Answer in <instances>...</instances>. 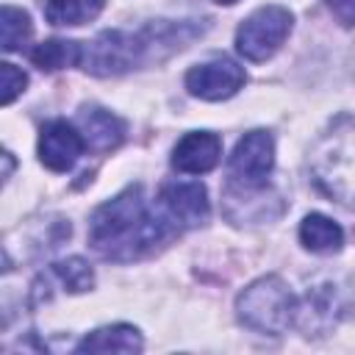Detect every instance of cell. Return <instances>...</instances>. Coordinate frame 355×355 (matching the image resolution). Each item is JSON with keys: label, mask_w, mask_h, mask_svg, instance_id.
I'll return each mask as SVG.
<instances>
[{"label": "cell", "mask_w": 355, "mask_h": 355, "mask_svg": "<svg viewBox=\"0 0 355 355\" xmlns=\"http://www.w3.org/2000/svg\"><path fill=\"white\" fill-rule=\"evenodd\" d=\"M175 230L178 227L164 216L161 208H147L141 186H128L92 214L89 244L108 261H133Z\"/></svg>", "instance_id": "1"}, {"label": "cell", "mask_w": 355, "mask_h": 355, "mask_svg": "<svg viewBox=\"0 0 355 355\" xmlns=\"http://www.w3.org/2000/svg\"><path fill=\"white\" fill-rule=\"evenodd\" d=\"M311 172L324 194L355 202V119H341L322 136L311 155Z\"/></svg>", "instance_id": "2"}, {"label": "cell", "mask_w": 355, "mask_h": 355, "mask_svg": "<svg viewBox=\"0 0 355 355\" xmlns=\"http://www.w3.org/2000/svg\"><path fill=\"white\" fill-rule=\"evenodd\" d=\"M236 311H239L241 324H247L250 330L266 333V336H280L283 330H288L294 324L297 297L291 294V288L286 286L283 277L266 275V277H258L255 283H250L239 294Z\"/></svg>", "instance_id": "3"}, {"label": "cell", "mask_w": 355, "mask_h": 355, "mask_svg": "<svg viewBox=\"0 0 355 355\" xmlns=\"http://www.w3.org/2000/svg\"><path fill=\"white\" fill-rule=\"evenodd\" d=\"M291 11L283 6H263L252 11L236 31V50L247 61H266L272 58L286 36L291 33Z\"/></svg>", "instance_id": "4"}, {"label": "cell", "mask_w": 355, "mask_h": 355, "mask_svg": "<svg viewBox=\"0 0 355 355\" xmlns=\"http://www.w3.org/2000/svg\"><path fill=\"white\" fill-rule=\"evenodd\" d=\"M275 166V141L272 133L266 130H250L239 139L230 161H227V172H230V189H244V191H255V189H266V180L272 175Z\"/></svg>", "instance_id": "5"}, {"label": "cell", "mask_w": 355, "mask_h": 355, "mask_svg": "<svg viewBox=\"0 0 355 355\" xmlns=\"http://www.w3.org/2000/svg\"><path fill=\"white\" fill-rule=\"evenodd\" d=\"M244 86V69L233 58H211L186 72V89L200 100H227Z\"/></svg>", "instance_id": "6"}, {"label": "cell", "mask_w": 355, "mask_h": 355, "mask_svg": "<svg viewBox=\"0 0 355 355\" xmlns=\"http://www.w3.org/2000/svg\"><path fill=\"white\" fill-rule=\"evenodd\" d=\"M341 313H344L341 291L333 283H316L313 288H308L302 300H297L294 322L305 336H322L338 324Z\"/></svg>", "instance_id": "7"}, {"label": "cell", "mask_w": 355, "mask_h": 355, "mask_svg": "<svg viewBox=\"0 0 355 355\" xmlns=\"http://www.w3.org/2000/svg\"><path fill=\"white\" fill-rule=\"evenodd\" d=\"M158 208L164 216L180 227H197L208 219V194L202 183H166L158 194Z\"/></svg>", "instance_id": "8"}, {"label": "cell", "mask_w": 355, "mask_h": 355, "mask_svg": "<svg viewBox=\"0 0 355 355\" xmlns=\"http://www.w3.org/2000/svg\"><path fill=\"white\" fill-rule=\"evenodd\" d=\"M86 141L78 128H72L64 119H53L42 128L39 136V161L53 172H67L80 158Z\"/></svg>", "instance_id": "9"}, {"label": "cell", "mask_w": 355, "mask_h": 355, "mask_svg": "<svg viewBox=\"0 0 355 355\" xmlns=\"http://www.w3.org/2000/svg\"><path fill=\"white\" fill-rule=\"evenodd\" d=\"M219 155H222V141L216 133L191 130L175 144L172 166L178 172H186V175H202L219 164Z\"/></svg>", "instance_id": "10"}, {"label": "cell", "mask_w": 355, "mask_h": 355, "mask_svg": "<svg viewBox=\"0 0 355 355\" xmlns=\"http://www.w3.org/2000/svg\"><path fill=\"white\" fill-rule=\"evenodd\" d=\"M78 128L80 136L86 141L89 150L94 153H108L114 147H119V141L125 139V125L116 114L100 108V105H86L78 114Z\"/></svg>", "instance_id": "11"}, {"label": "cell", "mask_w": 355, "mask_h": 355, "mask_svg": "<svg viewBox=\"0 0 355 355\" xmlns=\"http://www.w3.org/2000/svg\"><path fill=\"white\" fill-rule=\"evenodd\" d=\"M144 341L133 324H108L97 327L80 338L78 352H141Z\"/></svg>", "instance_id": "12"}, {"label": "cell", "mask_w": 355, "mask_h": 355, "mask_svg": "<svg viewBox=\"0 0 355 355\" xmlns=\"http://www.w3.org/2000/svg\"><path fill=\"white\" fill-rule=\"evenodd\" d=\"M300 241L305 250L327 255V252H338L344 244V230L338 227V222H333L324 214H308L300 225Z\"/></svg>", "instance_id": "13"}, {"label": "cell", "mask_w": 355, "mask_h": 355, "mask_svg": "<svg viewBox=\"0 0 355 355\" xmlns=\"http://www.w3.org/2000/svg\"><path fill=\"white\" fill-rule=\"evenodd\" d=\"M80 53H83V44H78V42L50 39V42H42V44L31 53V61H33L39 69L55 72V69H64V67L80 64Z\"/></svg>", "instance_id": "14"}, {"label": "cell", "mask_w": 355, "mask_h": 355, "mask_svg": "<svg viewBox=\"0 0 355 355\" xmlns=\"http://www.w3.org/2000/svg\"><path fill=\"white\" fill-rule=\"evenodd\" d=\"M105 0H47L44 14L53 25H83L103 11Z\"/></svg>", "instance_id": "15"}, {"label": "cell", "mask_w": 355, "mask_h": 355, "mask_svg": "<svg viewBox=\"0 0 355 355\" xmlns=\"http://www.w3.org/2000/svg\"><path fill=\"white\" fill-rule=\"evenodd\" d=\"M31 36V17L22 8L3 6L0 8V42L6 53L19 50Z\"/></svg>", "instance_id": "16"}, {"label": "cell", "mask_w": 355, "mask_h": 355, "mask_svg": "<svg viewBox=\"0 0 355 355\" xmlns=\"http://www.w3.org/2000/svg\"><path fill=\"white\" fill-rule=\"evenodd\" d=\"M53 275L69 294H80L94 286V272L83 258H67V261L53 263Z\"/></svg>", "instance_id": "17"}, {"label": "cell", "mask_w": 355, "mask_h": 355, "mask_svg": "<svg viewBox=\"0 0 355 355\" xmlns=\"http://www.w3.org/2000/svg\"><path fill=\"white\" fill-rule=\"evenodd\" d=\"M25 83H28V78H25L22 69H17V67L8 64V61L0 64V103H3V105H8L17 94H22Z\"/></svg>", "instance_id": "18"}, {"label": "cell", "mask_w": 355, "mask_h": 355, "mask_svg": "<svg viewBox=\"0 0 355 355\" xmlns=\"http://www.w3.org/2000/svg\"><path fill=\"white\" fill-rule=\"evenodd\" d=\"M327 8L344 28L355 25V0H327Z\"/></svg>", "instance_id": "19"}, {"label": "cell", "mask_w": 355, "mask_h": 355, "mask_svg": "<svg viewBox=\"0 0 355 355\" xmlns=\"http://www.w3.org/2000/svg\"><path fill=\"white\" fill-rule=\"evenodd\" d=\"M216 3H227V6H230V3H236V0H216Z\"/></svg>", "instance_id": "20"}]
</instances>
